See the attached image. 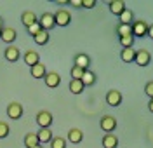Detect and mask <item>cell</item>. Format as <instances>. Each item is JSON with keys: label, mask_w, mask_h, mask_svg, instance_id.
Returning a JSON list of instances; mask_svg holds the SVG:
<instances>
[{"label": "cell", "mask_w": 153, "mask_h": 148, "mask_svg": "<svg viewBox=\"0 0 153 148\" xmlns=\"http://www.w3.org/2000/svg\"><path fill=\"white\" fill-rule=\"evenodd\" d=\"M52 113L51 112H47V110H40L37 113V124L40 129H49L51 126H52Z\"/></svg>", "instance_id": "cell-1"}, {"label": "cell", "mask_w": 153, "mask_h": 148, "mask_svg": "<svg viewBox=\"0 0 153 148\" xmlns=\"http://www.w3.org/2000/svg\"><path fill=\"white\" fill-rule=\"evenodd\" d=\"M131 28H132V37H139V39H143L146 37V33H148V23L143 19H137L134 21L132 25H131Z\"/></svg>", "instance_id": "cell-2"}, {"label": "cell", "mask_w": 153, "mask_h": 148, "mask_svg": "<svg viewBox=\"0 0 153 148\" xmlns=\"http://www.w3.org/2000/svg\"><path fill=\"white\" fill-rule=\"evenodd\" d=\"M54 23H56V26H68L70 23H71V14L68 12L66 9H59L54 14Z\"/></svg>", "instance_id": "cell-3"}, {"label": "cell", "mask_w": 153, "mask_h": 148, "mask_svg": "<svg viewBox=\"0 0 153 148\" xmlns=\"http://www.w3.org/2000/svg\"><path fill=\"white\" fill-rule=\"evenodd\" d=\"M23 105L18 103V101H12L9 103V106H7V117L12 118V120H19V118L23 117Z\"/></svg>", "instance_id": "cell-4"}, {"label": "cell", "mask_w": 153, "mask_h": 148, "mask_svg": "<svg viewBox=\"0 0 153 148\" xmlns=\"http://www.w3.org/2000/svg\"><path fill=\"white\" fill-rule=\"evenodd\" d=\"M38 25H40V28L49 31V30H52L56 26V23H54V14H51V12H44L40 18H38Z\"/></svg>", "instance_id": "cell-5"}, {"label": "cell", "mask_w": 153, "mask_h": 148, "mask_svg": "<svg viewBox=\"0 0 153 148\" xmlns=\"http://www.w3.org/2000/svg\"><path fill=\"white\" fill-rule=\"evenodd\" d=\"M134 63L137 65V66H148L150 63H152V54L148 52V51H136V58H134Z\"/></svg>", "instance_id": "cell-6"}, {"label": "cell", "mask_w": 153, "mask_h": 148, "mask_svg": "<svg viewBox=\"0 0 153 148\" xmlns=\"http://www.w3.org/2000/svg\"><path fill=\"white\" fill-rule=\"evenodd\" d=\"M120 103H122V92L117 91V89L108 91V94H106V105L108 106H120Z\"/></svg>", "instance_id": "cell-7"}, {"label": "cell", "mask_w": 153, "mask_h": 148, "mask_svg": "<svg viewBox=\"0 0 153 148\" xmlns=\"http://www.w3.org/2000/svg\"><path fill=\"white\" fill-rule=\"evenodd\" d=\"M99 127L103 129L106 134L111 132V131H115V127H117V118L111 117V115H105V117L101 118V122H99Z\"/></svg>", "instance_id": "cell-8"}, {"label": "cell", "mask_w": 153, "mask_h": 148, "mask_svg": "<svg viewBox=\"0 0 153 148\" xmlns=\"http://www.w3.org/2000/svg\"><path fill=\"white\" fill-rule=\"evenodd\" d=\"M21 23L25 25V28L28 30L30 26H33L35 23H38V18L33 10H25V12L21 14Z\"/></svg>", "instance_id": "cell-9"}, {"label": "cell", "mask_w": 153, "mask_h": 148, "mask_svg": "<svg viewBox=\"0 0 153 148\" xmlns=\"http://www.w3.org/2000/svg\"><path fill=\"white\" fill-rule=\"evenodd\" d=\"M44 82H45V86L51 89L57 87L59 84H61V77H59V73L57 71H47L45 73V77H44Z\"/></svg>", "instance_id": "cell-10"}, {"label": "cell", "mask_w": 153, "mask_h": 148, "mask_svg": "<svg viewBox=\"0 0 153 148\" xmlns=\"http://www.w3.org/2000/svg\"><path fill=\"white\" fill-rule=\"evenodd\" d=\"M16 39H18V31L14 28H10V26H4V28H2V39L0 40H4L5 44L12 45V42Z\"/></svg>", "instance_id": "cell-11"}, {"label": "cell", "mask_w": 153, "mask_h": 148, "mask_svg": "<svg viewBox=\"0 0 153 148\" xmlns=\"http://www.w3.org/2000/svg\"><path fill=\"white\" fill-rule=\"evenodd\" d=\"M19 56H21V52H19V49L16 45H7L5 51H4V58L7 59L9 63H16L19 59Z\"/></svg>", "instance_id": "cell-12"}, {"label": "cell", "mask_w": 153, "mask_h": 148, "mask_svg": "<svg viewBox=\"0 0 153 148\" xmlns=\"http://www.w3.org/2000/svg\"><path fill=\"white\" fill-rule=\"evenodd\" d=\"M108 7H110V12L115 14V16H120V14L127 9L124 0H110V2H108Z\"/></svg>", "instance_id": "cell-13"}, {"label": "cell", "mask_w": 153, "mask_h": 148, "mask_svg": "<svg viewBox=\"0 0 153 148\" xmlns=\"http://www.w3.org/2000/svg\"><path fill=\"white\" fill-rule=\"evenodd\" d=\"M82 139H84V132L80 131V129H70L68 131V141L70 143H73V145H78V143H82Z\"/></svg>", "instance_id": "cell-14"}, {"label": "cell", "mask_w": 153, "mask_h": 148, "mask_svg": "<svg viewBox=\"0 0 153 148\" xmlns=\"http://www.w3.org/2000/svg\"><path fill=\"white\" fill-rule=\"evenodd\" d=\"M23 59H25V63L28 65L30 68L35 66L37 63H40V56H38V52H35V51H26L25 56H23Z\"/></svg>", "instance_id": "cell-15"}, {"label": "cell", "mask_w": 153, "mask_h": 148, "mask_svg": "<svg viewBox=\"0 0 153 148\" xmlns=\"http://www.w3.org/2000/svg\"><path fill=\"white\" fill-rule=\"evenodd\" d=\"M75 66H78V68L82 70H89V66H91V58L87 56V54H76L75 56Z\"/></svg>", "instance_id": "cell-16"}, {"label": "cell", "mask_w": 153, "mask_h": 148, "mask_svg": "<svg viewBox=\"0 0 153 148\" xmlns=\"http://www.w3.org/2000/svg\"><path fill=\"white\" fill-rule=\"evenodd\" d=\"M30 71H31V77H33V79H44L45 73H47V70H45V65H44V63H37L35 66L30 68Z\"/></svg>", "instance_id": "cell-17"}, {"label": "cell", "mask_w": 153, "mask_h": 148, "mask_svg": "<svg viewBox=\"0 0 153 148\" xmlns=\"http://www.w3.org/2000/svg\"><path fill=\"white\" fill-rule=\"evenodd\" d=\"M37 138H38V143L42 145V143H51V139L54 138V136H52V131L51 129H38Z\"/></svg>", "instance_id": "cell-18"}, {"label": "cell", "mask_w": 153, "mask_h": 148, "mask_svg": "<svg viewBox=\"0 0 153 148\" xmlns=\"http://www.w3.org/2000/svg\"><path fill=\"white\" fill-rule=\"evenodd\" d=\"M103 147L105 148H118V138L111 134V132H108L105 134V138H103Z\"/></svg>", "instance_id": "cell-19"}, {"label": "cell", "mask_w": 153, "mask_h": 148, "mask_svg": "<svg viewBox=\"0 0 153 148\" xmlns=\"http://www.w3.org/2000/svg\"><path fill=\"white\" fill-rule=\"evenodd\" d=\"M118 21L120 25H132L134 23V12L131 9H125L120 16H118Z\"/></svg>", "instance_id": "cell-20"}, {"label": "cell", "mask_w": 153, "mask_h": 148, "mask_svg": "<svg viewBox=\"0 0 153 148\" xmlns=\"http://www.w3.org/2000/svg\"><path fill=\"white\" fill-rule=\"evenodd\" d=\"M49 39H51V35H49V31H45V30H40L37 35L33 37V40H35L37 45H45L49 42Z\"/></svg>", "instance_id": "cell-21"}, {"label": "cell", "mask_w": 153, "mask_h": 148, "mask_svg": "<svg viewBox=\"0 0 153 148\" xmlns=\"http://www.w3.org/2000/svg\"><path fill=\"white\" fill-rule=\"evenodd\" d=\"M80 80L84 82L85 87H91V86H94L96 84V73L94 71H91V70H85V71H84V77H82Z\"/></svg>", "instance_id": "cell-22"}, {"label": "cell", "mask_w": 153, "mask_h": 148, "mask_svg": "<svg viewBox=\"0 0 153 148\" xmlns=\"http://www.w3.org/2000/svg\"><path fill=\"white\" fill-rule=\"evenodd\" d=\"M84 89H85V86H84L82 80H75V79L70 80V91H71V94H80Z\"/></svg>", "instance_id": "cell-23"}, {"label": "cell", "mask_w": 153, "mask_h": 148, "mask_svg": "<svg viewBox=\"0 0 153 148\" xmlns=\"http://www.w3.org/2000/svg\"><path fill=\"white\" fill-rule=\"evenodd\" d=\"M38 138H37V132H28L25 136V147L26 148H33V147H38Z\"/></svg>", "instance_id": "cell-24"}, {"label": "cell", "mask_w": 153, "mask_h": 148, "mask_svg": "<svg viewBox=\"0 0 153 148\" xmlns=\"http://www.w3.org/2000/svg\"><path fill=\"white\" fill-rule=\"evenodd\" d=\"M120 58L124 63H134V58H136V51L134 49H122L120 52Z\"/></svg>", "instance_id": "cell-25"}, {"label": "cell", "mask_w": 153, "mask_h": 148, "mask_svg": "<svg viewBox=\"0 0 153 148\" xmlns=\"http://www.w3.org/2000/svg\"><path fill=\"white\" fill-rule=\"evenodd\" d=\"M117 33H118V39H120V37H127V35H132V28H131V25H120V23H118Z\"/></svg>", "instance_id": "cell-26"}, {"label": "cell", "mask_w": 153, "mask_h": 148, "mask_svg": "<svg viewBox=\"0 0 153 148\" xmlns=\"http://www.w3.org/2000/svg\"><path fill=\"white\" fill-rule=\"evenodd\" d=\"M51 148H66V139L61 136H54L51 139Z\"/></svg>", "instance_id": "cell-27"}, {"label": "cell", "mask_w": 153, "mask_h": 148, "mask_svg": "<svg viewBox=\"0 0 153 148\" xmlns=\"http://www.w3.org/2000/svg\"><path fill=\"white\" fill-rule=\"evenodd\" d=\"M134 37L132 35H127V37H120V45L124 47V49H132L134 45Z\"/></svg>", "instance_id": "cell-28"}, {"label": "cell", "mask_w": 153, "mask_h": 148, "mask_svg": "<svg viewBox=\"0 0 153 148\" xmlns=\"http://www.w3.org/2000/svg\"><path fill=\"white\" fill-rule=\"evenodd\" d=\"M84 71L85 70H82V68H78V66H71V70H70V75H71V79H75V80H80L82 77H84Z\"/></svg>", "instance_id": "cell-29"}, {"label": "cell", "mask_w": 153, "mask_h": 148, "mask_svg": "<svg viewBox=\"0 0 153 148\" xmlns=\"http://www.w3.org/2000/svg\"><path fill=\"white\" fill-rule=\"evenodd\" d=\"M10 134V127L7 122H0V139H5Z\"/></svg>", "instance_id": "cell-30"}, {"label": "cell", "mask_w": 153, "mask_h": 148, "mask_svg": "<svg viewBox=\"0 0 153 148\" xmlns=\"http://www.w3.org/2000/svg\"><path fill=\"white\" fill-rule=\"evenodd\" d=\"M40 25H38V23H35V25H33V26H30L28 28V35H31V37H35V35H37L38 31H40Z\"/></svg>", "instance_id": "cell-31"}, {"label": "cell", "mask_w": 153, "mask_h": 148, "mask_svg": "<svg viewBox=\"0 0 153 148\" xmlns=\"http://www.w3.org/2000/svg\"><path fill=\"white\" fill-rule=\"evenodd\" d=\"M144 92H146V96H148L150 99H153V80L146 84V87H144Z\"/></svg>", "instance_id": "cell-32"}, {"label": "cell", "mask_w": 153, "mask_h": 148, "mask_svg": "<svg viewBox=\"0 0 153 148\" xmlns=\"http://www.w3.org/2000/svg\"><path fill=\"white\" fill-rule=\"evenodd\" d=\"M82 7H85V9H94L96 0H82Z\"/></svg>", "instance_id": "cell-33"}, {"label": "cell", "mask_w": 153, "mask_h": 148, "mask_svg": "<svg viewBox=\"0 0 153 148\" xmlns=\"http://www.w3.org/2000/svg\"><path fill=\"white\" fill-rule=\"evenodd\" d=\"M70 5H73L76 9H82V0H70Z\"/></svg>", "instance_id": "cell-34"}, {"label": "cell", "mask_w": 153, "mask_h": 148, "mask_svg": "<svg viewBox=\"0 0 153 148\" xmlns=\"http://www.w3.org/2000/svg\"><path fill=\"white\" fill-rule=\"evenodd\" d=\"M146 37H150V39L153 40V23L148 25V33H146Z\"/></svg>", "instance_id": "cell-35"}, {"label": "cell", "mask_w": 153, "mask_h": 148, "mask_svg": "<svg viewBox=\"0 0 153 148\" xmlns=\"http://www.w3.org/2000/svg\"><path fill=\"white\" fill-rule=\"evenodd\" d=\"M148 110L153 113V99H150V103H148Z\"/></svg>", "instance_id": "cell-36"}, {"label": "cell", "mask_w": 153, "mask_h": 148, "mask_svg": "<svg viewBox=\"0 0 153 148\" xmlns=\"http://www.w3.org/2000/svg\"><path fill=\"white\" fill-rule=\"evenodd\" d=\"M4 28V19H2V16H0V30Z\"/></svg>", "instance_id": "cell-37"}, {"label": "cell", "mask_w": 153, "mask_h": 148, "mask_svg": "<svg viewBox=\"0 0 153 148\" xmlns=\"http://www.w3.org/2000/svg\"><path fill=\"white\" fill-rule=\"evenodd\" d=\"M33 148H44V147H42V145H38V147H33Z\"/></svg>", "instance_id": "cell-38"}, {"label": "cell", "mask_w": 153, "mask_h": 148, "mask_svg": "<svg viewBox=\"0 0 153 148\" xmlns=\"http://www.w3.org/2000/svg\"><path fill=\"white\" fill-rule=\"evenodd\" d=\"M0 39H2V30H0Z\"/></svg>", "instance_id": "cell-39"}]
</instances>
